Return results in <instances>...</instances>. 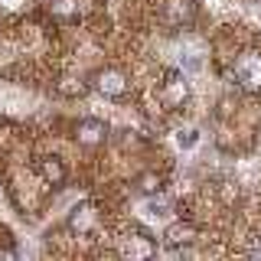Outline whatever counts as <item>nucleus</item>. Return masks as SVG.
I'll list each match as a JSON object with an SVG mask.
<instances>
[{"label": "nucleus", "mask_w": 261, "mask_h": 261, "mask_svg": "<svg viewBox=\"0 0 261 261\" xmlns=\"http://www.w3.org/2000/svg\"><path fill=\"white\" fill-rule=\"evenodd\" d=\"M232 82H239L245 92H261V53H242L232 62Z\"/></svg>", "instance_id": "f257e3e1"}, {"label": "nucleus", "mask_w": 261, "mask_h": 261, "mask_svg": "<svg viewBox=\"0 0 261 261\" xmlns=\"http://www.w3.org/2000/svg\"><path fill=\"white\" fill-rule=\"evenodd\" d=\"M157 98L167 108H183L186 98H190V85H186L183 72H167L163 82H160V88H157Z\"/></svg>", "instance_id": "f03ea898"}, {"label": "nucleus", "mask_w": 261, "mask_h": 261, "mask_svg": "<svg viewBox=\"0 0 261 261\" xmlns=\"http://www.w3.org/2000/svg\"><path fill=\"white\" fill-rule=\"evenodd\" d=\"M92 85H95L105 98H121V95H127V75H124L121 69H98Z\"/></svg>", "instance_id": "7ed1b4c3"}, {"label": "nucleus", "mask_w": 261, "mask_h": 261, "mask_svg": "<svg viewBox=\"0 0 261 261\" xmlns=\"http://www.w3.org/2000/svg\"><path fill=\"white\" fill-rule=\"evenodd\" d=\"M75 141L82 147H101L108 141V124L98 121V118H82L75 124Z\"/></svg>", "instance_id": "20e7f679"}, {"label": "nucleus", "mask_w": 261, "mask_h": 261, "mask_svg": "<svg viewBox=\"0 0 261 261\" xmlns=\"http://www.w3.org/2000/svg\"><path fill=\"white\" fill-rule=\"evenodd\" d=\"M196 16V0H167V20L173 27H186Z\"/></svg>", "instance_id": "39448f33"}, {"label": "nucleus", "mask_w": 261, "mask_h": 261, "mask_svg": "<svg viewBox=\"0 0 261 261\" xmlns=\"http://www.w3.org/2000/svg\"><path fill=\"white\" fill-rule=\"evenodd\" d=\"M150 255H153V245H150V239H144V235H130V239L124 242V258L147 261Z\"/></svg>", "instance_id": "423d86ee"}, {"label": "nucleus", "mask_w": 261, "mask_h": 261, "mask_svg": "<svg viewBox=\"0 0 261 261\" xmlns=\"http://www.w3.org/2000/svg\"><path fill=\"white\" fill-rule=\"evenodd\" d=\"M49 13H53V20L72 23L79 20V0H49Z\"/></svg>", "instance_id": "0eeeda50"}, {"label": "nucleus", "mask_w": 261, "mask_h": 261, "mask_svg": "<svg viewBox=\"0 0 261 261\" xmlns=\"http://www.w3.org/2000/svg\"><path fill=\"white\" fill-rule=\"evenodd\" d=\"M43 179H46V183H53V186L65 183V167H62V160H56V157L43 160Z\"/></svg>", "instance_id": "6e6552de"}, {"label": "nucleus", "mask_w": 261, "mask_h": 261, "mask_svg": "<svg viewBox=\"0 0 261 261\" xmlns=\"http://www.w3.org/2000/svg\"><path fill=\"white\" fill-rule=\"evenodd\" d=\"M137 190L147 193V196H153V193L163 190V179H160L157 173H141V179H137Z\"/></svg>", "instance_id": "1a4fd4ad"}, {"label": "nucleus", "mask_w": 261, "mask_h": 261, "mask_svg": "<svg viewBox=\"0 0 261 261\" xmlns=\"http://www.w3.org/2000/svg\"><path fill=\"white\" fill-rule=\"evenodd\" d=\"M167 242L170 245H186V242H193V225H173L167 232Z\"/></svg>", "instance_id": "9d476101"}, {"label": "nucleus", "mask_w": 261, "mask_h": 261, "mask_svg": "<svg viewBox=\"0 0 261 261\" xmlns=\"http://www.w3.org/2000/svg\"><path fill=\"white\" fill-rule=\"evenodd\" d=\"M176 141L183 144V147H193V144H196V130H186V134L179 130V134H176Z\"/></svg>", "instance_id": "9b49d317"}, {"label": "nucleus", "mask_w": 261, "mask_h": 261, "mask_svg": "<svg viewBox=\"0 0 261 261\" xmlns=\"http://www.w3.org/2000/svg\"><path fill=\"white\" fill-rule=\"evenodd\" d=\"M251 261H261V248H255V251H251Z\"/></svg>", "instance_id": "f8f14e48"}]
</instances>
